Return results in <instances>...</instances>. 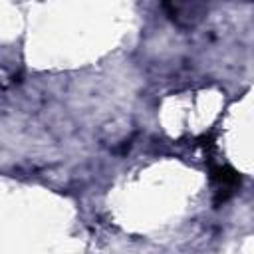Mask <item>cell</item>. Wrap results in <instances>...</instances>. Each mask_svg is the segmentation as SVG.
<instances>
[{
    "label": "cell",
    "instance_id": "cell-1",
    "mask_svg": "<svg viewBox=\"0 0 254 254\" xmlns=\"http://www.w3.org/2000/svg\"><path fill=\"white\" fill-rule=\"evenodd\" d=\"M212 179L222 187V189H234L238 183H240V177H238V173L234 171V169H230V167H216L214 171H212Z\"/></svg>",
    "mask_w": 254,
    "mask_h": 254
}]
</instances>
